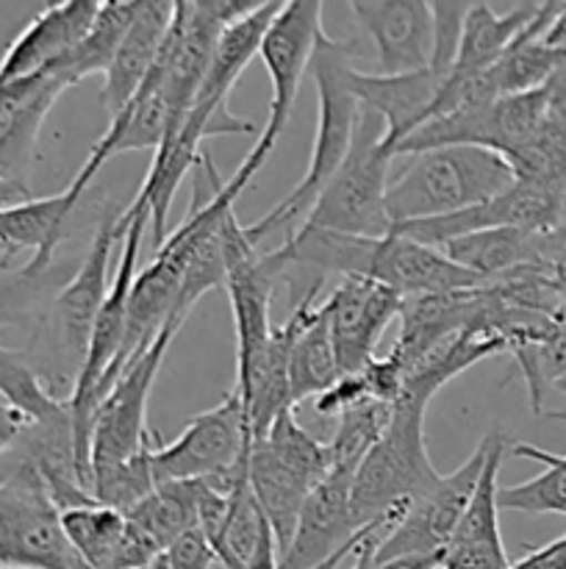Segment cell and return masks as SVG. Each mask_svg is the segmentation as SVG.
<instances>
[{
	"label": "cell",
	"instance_id": "obj_35",
	"mask_svg": "<svg viewBox=\"0 0 566 569\" xmlns=\"http://www.w3.org/2000/svg\"><path fill=\"white\" fill-rule=\"evenodd\" d=\"M159 437L137 453L133 459L122 461V465L105 467V470L92 472V498L98 506L114 509L120 515H128L133 506L142 503L159 483L153 476V448Z\"/></svg>",
	"mask_w": 566,
	"mask_h": 569
},
{
	"label": "cell",
	"instance_id": "obj_13",
	"mask_svg": "<svg viewBox=\"0 0 566 569\" xmlns=\"http://www.w3.org/2000/svg\"><path fill=\"white\" fill-rule=\"evenodd\" d=\"M281 0H261L253 11L222 28L214 56H211L209 72H205L198 98L192 103V111L209 122L214 137L255 131L253 122L242 120V117L228 109V94H231L239 76L247 70L253 56H259L261 39H264L266 28L275 20L277 11H281Z\"/></svg>",
	"mask_w": 566,
	"mask_h": 569
},
{
	"label": "cell",
	"instance_id": "obj_32",
	"mask_svg": "<svg viewBox=\"0 0 566 569\" xmlns=\"http://www.w3.org/2000/svg\"><path fill=\"white\" fill-rule=\"evenodd\" d=\"M59 289L53 267L37 272L28 264L14 267L11 259H0V328L39 322Z\"/></svg>",
	"mask_w": 566,
	"mask_h": 569
},
{
	"label": "cell",
	"instance_id": "obj_11",
	"mask_svg": "<svg viewBox=\"0 0 566 569\" xmlns=\"http://www.w3.org/2000/svg\"><path fill=\"white\" fill-rule=\"evenodd\" d=\"M322 6L320 0H289L281 6L275 20L266 28L261 39L259 56L264 61L272 81L270 120L259 137V148L272 153L281 139L283 128L289 126L294 103H297L300 83L305 70H311L316 42L322 39Z\"/></svg>",
	"mask_w": 566,
	"mask_h": 569
},
{
	"label": "cell",
	"instance_id": "obj_6",
	"mask_svg": "<svg viewBox=\"0 0 566 569\" xmlns=\"http://www.w3.org/2000/svg\"><path fill=\"white\" fill-rule=\"evenodd\" d=\"M122 237H125V228L120 226V220L103 222L81 264L61 283V289L50 300L48 311L39 320V331H42L50 356H53V361H50V365H55L53 378L67 381L70 389L75 383L78 370H81L89 337H92V328L98 322L100 309H103L105 295H109V267L114 259V250L122 248Z\"/></svg>",
	"mask_w": 566,
	"mask_h": 569
},
{
	"label": "cell",
	"instance_id": "obj_16",
	"mask_svg": "<svg viewBox=\"0 0 566 569\" xmlns=\"http://www.w3.org/2000/svg\"><path fill=\"white\" fill-rule=\"evenodd\" d=\"M358 533L353 517V472L331 467L300 509L297 528L283 550L281 569H316Z\"/></svg>",
	"mask_w": 566,
	"mask_h": 569
},
{
	"label": "cell",
	"instance_id": "obj_10",
	"mask_svg": "<svg viewBox=\"0 0 566 569\" xmlns=\"http://www.w3.org/2000/svg\"><path fill=\"white\" fill-rule=\"evenodd\" d=\"M494 437H497V431H488L458 470L438 478L425 495H420L411 503V509L405 511L397 528L377 545L370 569L386 565L392 559H403V556L444 553V548L453 539L455 528H458L461 517H464L466 506H469L472 495H475L477 481L483 476V467H486L488 453H492Z\"/></svg>",
	"mask_w": 566,
	"mask_h": 569
},
{
	"label": "cell",
	"instance_id": "obj_27",
	"mask_svg": "<svg viewBox=\"0 0 566 569\" xmlns=\"http://www.w3.org/2000/svg\"><path fill=\"white\" fill-rule=\"evenodd\" d=\"M205 481H170L159 483L148 498L128 511V520L142 528L161 550L170 548L183 533L200 526Z\"/></svg>",
	"mask_w": 566,
	"mask_h": 569
},
{
	"label": "cell",
	"instance_id": "obj_2",
	"mask_svg": "<svg viewBox=\"0 0 566 569\" xmlns=\"http://www.w3.org/2000/svg\"><path fill=\"white\" fill-rule=\"evenodd\" d=\"M350 56H353L350 44L338 42L327 33H322V39L316 42L314 59H311V76L316 83V131L309 167H305V176L300 178L297 187L270 214H264L253 226H244V233L255 248L272 231L309 214L314 200L320 198L322 189L327 187V181L336 176L342 161L347 159L361 114V103L347 81L350 70H353Z\"/></svg>",
	"mask_w": 566,
	"mask_h": 569
},
{
	"label": "cell",
	"instance_id": "obj_15",
	"mask_svg": "<svg viewBox=\"0 0 566 569\" xmlns=\"http://www.w3.org/2000/svg\"><path fill=\"white\" fill-rule=\"evenodd\" d=\"M350 11L370 33L381 76H405L433 64L436 17L425 0H353Z\"/></svg>",
	"mask_w": 566,
	"mask_h": 569
},
{
	"label": "cell",
	"instance_id": "obj_12",
	"mask_svg": "<svg viewBox=\"0 0 566 569\" xmlns=\"http://www.w3.org/2000/svg\"><path fill=\"white\" fill-rule=\"evenodd\" d=\"M320 306L338 372L350 376L361 372L375 359L377 342L388 322L400 317L403 298L394 289L366 278H342V283Z\"/></svg>",
	"mask_w": 566,
	"mask_h": 569
},
{
	"label": "cell",
	"instance_id": "obj_5",
	"mask_svg": "<svg viewBox=\"0 0 566 569\" xmlns=\"http://www.w3.org/2000/svg\"><path fill=\"white\" fill-rule=\"evenodd\" d=\"M0 470V569H87L39 472L6 450Z\"/></svg>",
	"mask_w": 566,
	"mask_h": 569
},
{
	"label": "cell",
	"instance_id": "obj_23",
	"mask_svg": "<svg viewBox=\"0 0 566 569\" xmlns=\"http://www.w3.org/2000/svg\"><path fill=\"white\" fill-rule=\"evenodd\" d=\"M444 256L464 267L481 283L497 281L522 267H549L566 250V239L558 228L547 233L522 231V228H488L466 233L444 248Z\"/></svg>",
	"mask_w": 566,
	"mask_h": 569
},
{
	"label": "cell",
	"instance_id": "obj_3",
	"mask_svg": "<svg viewBox=\"0 0 566 569\" xmlns=\"http://www.w3.org/2000/svg\"><path fill=\"white\" fill-rule=\"evenodd\" d=\"M383 139H386L383 117L361 106L347 159L303 217L305 228L353 233V237H386L392 231L386 214V187L394 153Z\"/></svg>",
	"mask_w": 566,
	"mask_h": 569
},
{
	"label": "cell",
	"instance_id": "obj_38",
	"mask_svg": "<svg viewBox=\"0 0 566 569\" xmlns=\"http://www.w3.org/2000/svg\"><path fill=\"white\" fill-rule=\"evenodd\" d=\"M216 565V556L211 550L209 539L200 528L183 533L178 542H172L164 553L155 556L148 567L142 569H211Z\"/></svg>",
	"mask_w": 566,
	"mask_h": 569
},
{
	"label": "cell",
	"instance_id": "obj_28",
	"mask_svg": "<svg viewBox=\"0 0 566 569\" xmlns=\"http://www.w3.org/2000/svg\"><path fill=\"white\" fill-rule=\"evenodd\" d=\"M137 9L139 0H109V3H100L98 17H94L87 37L64 59H59L53 64L70 87H75L83 78L98 76V72L103 76L109 70L111 59H114L117 48H120Z\"/></svg>",
	"mask_w": 566,
	"mask_h": 569
},
{
	"label": "cell",
	"instance_id": "obj_44",
	"mask_svg": "<svg viewBox=\"0 0 566 569\" xmlns=\"http://www.w3.org/2000/svg\"><path fill=\"white\" fill-rule=\"evenodd\" d=\"M558 233L566 239V198H564V206H560V220H558Z\"/></svg>",
	"mask_w": 566,
	"mask_h": 569
},
{
	"label": "cell",
	"instance_id": "obj_21",
	"mask_svg": "<svg viewBox=\"0 0 566 569\" xmlns=\"http://www.w3.org/2000/svg\"><path fill=\"white\" fill-rule=\"evenodd\" d=\"M505 450H508V439H505L503 431H497L475 495H472L453 539L444 548L442 569H511L503 545V531H499L497 506V478Z\"/></svg>",
	"mask_w": 566,
	"mask_h": 569
},
{
	"label": "cell",
	"instance_id": "obj_8",
	"mask_svg": "<svg viewBox=\"0 0 566 569\" xmlns=\"http://www.w3.org/2000/svg\"><path fill=\"white\" fill-rule=\"evenodd\" d=\"M553 103L555 94L547 83L542 89H533V92L488 100L475 109L455 111V114L425 122L394 150V156L447 148V144H475V148H486L505 156L508 150L527 142L544 126V120L553 111Z\"/></svg>",
	"mask_w": 566,
	"mask_h": 569
},
{
	"label": "cell",
	"instance_id": "obj_26",
	"mask_svg": "<svg viewBox=\"0 0 566 569\" xmlns=\"http://www.w3.org/2000/svg\"><path fill=\"white\" fill-rule=\"evenodd\" d=\"M536 11L538 3H519L508 14H497L492 3H469L449 76L475 78L492 70L505 50L519 39V33L530 26Z\"/></svg>",
	"mask_w": 566,
	"mask_h": 569
},
{
	"label": "cell",
	"instance_id": "obj_25",
	"mask_svg": "<svg viewBox=\"0 0 566 569\" xmlns=\"http://www.w3.org/2000/svg\"><path fill=\"white\" fill-rule=\"evenodd\" d=\"M78 194L70 187L50 198H33L14 209L0 211V259L31 253L26 261L31 270L42 272L53 267V256L67 237V220L78 206Z\"/></svg>",
	"mask_w": 566,
	"mask_h": 569
},
{
	"label": "cell",
	"instance_id": "obj_17",
	"mask_svg": "<svg viewBox=\"0 0 566 569\" xmlns=\"http://www.w3.org/2000/svg\"><path fill=\"white\" fill-rule=\"evenodd\" d=\"M67 89L55 67L0 87V176L28 187L44 117Z\"/></svg>",
	"mask_w": 566,
	"mask_h": 569
},
{
	"label": "cell",
	"instance_id": "obj_20",
	"mask_svg": "<svg viewBox=\"0 0 566 569\" xmlns=\"http://www.w3.org/2000/svg\"><path fill=\"white\" fill-rule=\"evenodd\" d=\"M447 76L449 72L438 70V67L405 72V76L358 72L353 67L347 81L358 103L364 109L375 111L377 117H383V122H386V139L383 142L394 153L427 120V111L436 103Z\"/></svg>",
	"mask_w": 566,
	"mask_h": 569
},
{
	"label": "cell",
	"instance_id": "obj_14",
	"mask_svg": "<svg viewBox=\"0 0 566 569\" xmlns=\"http://www.w3.org/2000/svg\"><path fill=\"white\" fill-rule=\"evenodd\" d=\"M322 281H311L305 287L303 298L294 306L292 317H289L283 326L272 328L270 339L264 342V348L255 353V359L250 361L247 370L242 376H236V389L244 400V409H247V422H250V437L261 439L270 431L272 422L277 420V415H283L292 406V387H289V361H292V348L297 342L300 331L309 326V320L316 311V295H320Z\"/></svg>",
	"mask_w": 566,
	"mask_h": 569
},
{
	"label": "cell",
	"instance_id": "obj_37",
	"mask_svg": "<svg viewBox=\"0 0 566 569\" xmlns=\"http://www.w3.org/2000/svg\"><path fill=\"white\" fill-rule=\"evenodd\" d=\"M366 400L372 398L364 376H361V372H350V376H338L325 392L311 398V409L320 417H325V420H338V417L347 415L355 406L366 403Z\"/></svg>",
	"mask_w": 566,
	"mask_h": 569
},
{
	"label": "cell",
	"instance_id": "obj_4",
	"mask_svg": "<svg viewBox=\"0 0 566 569\" xmlns=\"http://www.w3.org/2000/svg\"><path fill=\"white\" fill-rule=\"evenodd\" d=\"M427 400L400 395L392 406V420L364 456L353 476V517L366 526L394 506L414 503L438 481V472L427 456L425 415Z\"/></svg>",
	"mask_w": 566,
	"mask_h": 569
},
{
	"label": "cell",
	"instance_id": "obj_40",
	"mask_svg": "<svg viewBox=\"0 0 566 569\" xmlns=\"http://www.w3.org/2000/svg\"><path fill=\"white\" fill-rule=\"evenodd\" d=\"M372 569H442V556H403Z\"/></svg>",
	"mask_w": 566,
	"mask_h": 569
},
{
	"label": "cell",
	"instance_id": "obj_30",
	"mask_svg": "<svg viewBox=\"0 0 566 569\" xmlns=\"http://www.w3.org/2000/svg\"><path fill=\"white\" fill-rule=\"evenodd\" d=\"M61 528L87 569H120V548L125 539V515L89 503L61 511Z\"/></svg>",
	"mask_w": 566,
	"mask_h": 569
},
{
	"label": "cell",
	"instance_id": "obj_41",
	"mask_svg": "<svg viewBox=\"0 0 566 569\" xmlns=\"http://www.w3.org/2000/svg\"><path fill=\"white\" fill-rule=\"evenodd\" d=\"M250 569H281V561H277V545H275V537H272V533L264 539V542H261L259 553H255Z\"/></svg>",
	"mask_w": 566,
	"mask_h": 569
},
{
	"label": "cell",
	"instance_id": "obj_42",
	"mask_svg": "<svg viewBox=\"0 0 566 569\" xmlns=\"http://www.w3.org/2000/svg\"><path fill=\"white\" fill-rule=\"evenodd\" d=\"M549 278H553V287L555 292H558L560 303L566 306V250L549 264Z\"/></svg>",
	"mask_w": 566,
	"mask_h": 569
},
{
	"label": "cell",
	"instance_id": "obj_33",
	"mask_svg": "<svg viewBox=\"0 0 566 569\" xmlns=\"http://www.w3.org/2000/svg\"><path fill=\"white\" fill-rule=\"evenodd\" d=\"M508 353L514 356L516 367H519L522 378H525L533 415H542L544 392L558 378L566 376V315L555 322L547 337L511 345Z\"/></svg>",
	"mask_w": 566,
	"mask_h": 569
},
{
	"label": "cell",
	"instance_id": "obj_34",
	"mask_svg": "<svg viewBox=\"0 0 566 569\" xmlns=\"http://www.w3.org/2000/svg\"><path fill=\"white\" fill-rule=\"evenodd\" d=\"M388 420H392V406L377 403V400H366V403L355 406L347 415L338 417L336 433L327 442V448H331V467L347 470L355 476L364 456L383 437Z\"/></svg>",
	"mask_w": 566,
	"mask_h": 569
},
{
	"label": "cell",
	"instance_id": "obj_29",
	"mask_svg": "<svg viewBox=\"0 0 566 569\" xmlns=\"http://www.w3.org/2000/svg\"><path fill=\"white\" fill-rule=\"evenodd\" d=\"M0 398L28 422V426H50L70 417L67 400L53 398L44 389L42 376L28 350H11L0 345Z\"/></svg>",
	"mask_w": 566,
	"mask_h": 569
},
{
	"label": "cell",
	"instance_id": "obj_22",
	"mask_svg": "<svg viewBox=\"0 0 566 569\" xmlns=\"http://www.w3.org/2000/svg\"><path fill=\"white\" fill-rule=\"evenodd\" d=\"M98 9L100 0H64L39 11L0 59V87L17 78L37 76L64 59L89 33Z\"/></svg>",
	"mask_w": 566,
	"mask_h": 569
},
{
	"label": "cell",
	"instance_id": "obj_31",
	"mask_svg": "<svg viewBox=\"0 0 566 569\" xmlns=\"http://www.w3.org/2000/svg\"><path fill=\"white\" fill-rule=\"evenodd\" d=\"M338 376L342 372H338L331 337H327L325 315H322V306H316L309 326L300 331L297 342L292 348V361H289V387H292L294 409L303 400H311L320 392H325Z\"/></svg>",
	"mask_w": 566,
	"mask_h": 569
},
{
	"label": "cell",
	"instance_id": "obj_43",
	"mask_svg": "<svg viewBox=\"0 0 566 569\" xmlns=\"http://www.w3.org/2000/svg\"><path fill=\"white\" fill-rule=\"evenodd\" d=\"M17 437H20V431H14V428H0V456L11 448Z\"/></svg>",
	"mask_w": 566,
	"mask_h": 569
},
{
	"label": "cell",
	"instance_id": "obj_1",
	"mask_svg": "<svg viewBox=\"0 0 566 569\" xmlns=\"http://www.w3.org/2000/svg\"><path fill=\"white\" fill-rule=\"evenodd\" d=\"M388 176L386 214L394 226L433 220L472 209L514 187V172L499 153L475 144L420 150L397 156Z\"/></svg>",
	"mask_w": 566,
	"mask_h": 569
},
{
	"label": "cell",
	"instance_id": "obj_39",
	"mask_svg": "<svg viewBox=\"0 0 566 569\" xmlns=\"http://www.w3.org/2000/svg\"><path fill=\"white\" fill-rule=\"evenodd\" d=\"M28 200H33L31 187H26V183L9 181V178L0 176V211L14 209V206L28 203Z\"/></svg>",
	"mask_w": 566,
	"mask_h": 569
},
{
	"label": "cell",
	"instance_id": "obj_7",
	"mask_svg": "<svg viewBox=\"0 0 566 569\" xmlns=\"http://www.w3.org/2000/svg\"><path fill=\"white\" fill-rule=\"evenodd\" d=\"M181 326V320L166 322L159 337L153 339V345L117 376V381L111 383L105 398L94 409L92 439H89V467H92V472L133 459L159 437L148 426L150 392H153V383L159 378L161 365H164L166 350H170Z\"/></svg>",
	"mask_w": 566,
	"mask_h": 569
},
{
	"label": "cell",
	"instance_id": "obj_19",
	"mask_svg": "<svg viewBox=\"0 0 566 569\" xmlns=\"http://www.w3.org/2000/svg\"><path fill=\"white\" fill-rule=\"evenodd\" d=\"M175 126V111H172L164 83H161V76L153 67L148 81L128 100L125 109L111 117L109 131L98 139L92 153L87 156L83 167L78 170V176L70 181V189L78 198H83L87 187L105 161H111L120 153H128V150H155Z\"/></svg>",
	"mask_w": 566,
	"mask_h": 569
},
{
	"label": "cell",
	"instance_id": "obj_24",
	"mask_svg": "<svg viewBox=\"0 0 566 569\" xmlns=\"http://www.w3.org/2000/svg\"><path fill=\"white\" fill-rule=\"evenodd\" d=\"M175 3L170 0H139V9L111 59L109 70L103 72V109L109 117L120 114L128 100L142 89L150 70L155 67L164 39L170 33Z\"/></svg>",
	"mask_w": 566,
	"mask_h": 569
},
{
	"label": "cell",
	"instance_id": "obj_18",
	"mask_svg": "<svg viewBox=\"0 0 566 569\" xmlns=\"http://www.w3.org/2000/svg\"><path fill=\"white\" fill-rule=\"evenodd\" d=\"M366 281L394 289L400 298H422V295H447L483 287L472 272L444 256V250L420 244L400 233H386L375 239Z\"/></svg>",
	"mask_w": 566,
	"mask_h": 569
},
{
	"label": "cell",
	"instance_id": "obj_36",
	"mask_svg": "<svg viewBox=\"0 0 566 569\" xmlns=\"http://www.w3.org/2000/svg\"><path fill=\"white\" fill-rule=\"evenodd\" d=\"M499 511L522 515H560L566 517V470L547 467L542 476L497 492Z\"/></svg>",
	"mask_w": 566,
	"mask_h": 569
},
{
	"label": "cell",
	"instance_id": "obj_9",
	"mask_svg": "<svg viewBox=\"0 0 566 569\" xmlns=\"http://www.w3.org/2000/svg\"><path fill=\"white\" fill-rule=\"evenodd\" d=\"M250 442L253 437H250L247 409L242 395L231 389L214 409L192 417L175 442H155V483L225 476L247 459Z\"/></svg>",
	"mask_w": 566,
	"mask_h": 569
}]
</instances>
